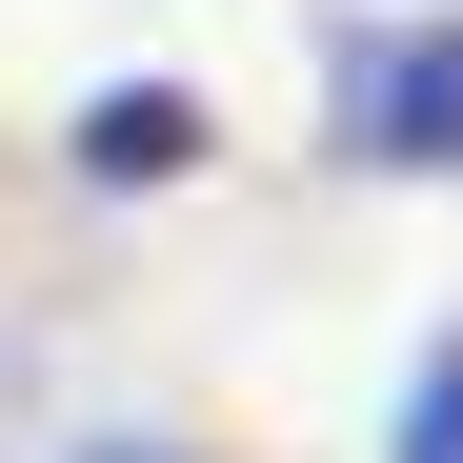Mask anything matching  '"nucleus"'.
<instances>
[{
  "mask_svg": "<svg viewBox=\"0 0 463 463\" xmlns=\"http://www.w3.org/2000/svg\"><path fill=\"white\" fill-rule=\"evenodd\" d=\"M61 162H81V182H182L202 162V101L182 81H101L81 121H61Z\"/></svg>",
  "mask_w": 463,
  "mask_h": 463,
  "instance_id": "f03ea898",
  "label": "nucleus"
},
{
  "mask_svg": "<svg viewBox=\"0 0 463 463\" xmlns=\"http://www.w3.org/2000/svg\"><path fill=\"white\" fill-rule=\"evenodd\" d=\"M81 463H202V443H182V423H101Z\"/></svg>",
  "mask_w": 463,
  "mask_h": 463,
  "instance_id": "20e7f679",
  "label": "nucleus"
},
{
  "mask_svg": "<svg viewBox=\"0 0 463 463\" xmlns=\"http://www.w3.org/2000/svg\"><path fill=\"white\" fill-rule=\"evenodd\" d=\"M323 141L363 182H463V0H443V21H343Z\"/></svg>",
  "mask_w": 463,
  "mask_h": 463,
  "instance_id": "f257e3e1",
  "label": "nucleus"
},
{
  "mask_svg": "<svg viewBox=\"0 0 463 463\" xmlns=\"http://www.w3.org/2000/svg\"><path fill=\"white\" fill-rule=\"evenodd\" d=\"M383 463H463V323L403 363V423H383Z\"/></svg>",
  "mask_w": 463,
  "mask_h": 463,
  "instance_id": "7ed1b4c3",
  "label": "nucleus"
}]
</instances>
